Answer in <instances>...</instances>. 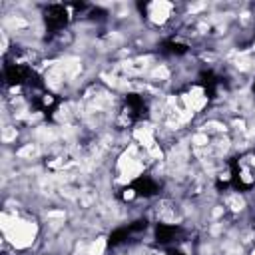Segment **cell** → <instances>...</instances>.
<instances>
[{
  "label": "cell",
  "instance_id": "1",
  "mask_svg": "<svg viewBox=\"0 0 255 255\" xmlns=\"http://www.w3.org/2000/svg\"><path fill=\"white\" fill-rule=\"evenodd\" d=\"M44 20H46V28L50 34H56L60 32L66 24H68V10L66 6L62 4H54V6H48L46 12H44Z\"/></svg>",
  "mask_w": 255,
  "mask_h": 255
},
{
  "label": "cell",
  "instance_id": "2",
  "mask_svg": "<svg viewBox=\"0 0 255 255\" xmlns=\"http://www.w3.org/2000/svg\"><path fill=\"white\" fill-rule=\"evenodd\" d=\"M124 104H126L124 116L128 118V124H133V122L145 118V110H147V108H145V102H143L141 96H137V94H128Z\"/></svg>",
  "mask_w": 255,
  "mask_h": 255
},
{
  "label": "cell",
  "instance_id": "3",
  "mask_svg": "<svg viewBox=\"0 0 255 255\" xmlns=\"http://www.w3.org/2000/svg\"><path fill=\"white\" fill-rule=\"evenodd\" d=\"M4 76H6V82L12 84V86H16V84H28V80L32 76V68H28L26 64H6Z\"/></svg>",
  "mask_w": 255,
  "mask_h": 255
},
{
  "label": "cell",
  "instance_id": "4",
  "mask_svg": "<svg viewBox=\"0 0 255 255\" xmlns=\"http://www.w3.org/2000/svg\"><path fill=\"white\" fill-rule=\"evenodd\" d=\"M131 189L135 193V197H151L159 191V185L149 177V175H139L137 179H133Z\"/></svg>",
  "mask_w": 255,
  "mask_h": 255
},
{
  "label": "cell",
  "instance_id": "5",
  "mask_svg": "<svg viewBox=\"0 0 255 255\" xmlns=\"http://www.w3.org/2000/svg\"><path fill=\"white\" fill-rule=\"evenodd\" d=\"M177 235H181V229L177 225H169V223H157L155 225L157 243H169V241L177 239Z\"/></svg>",
  "mask_w": 255,
  "mask_h": 255
},
{
  "label": "cell",
  "instance_id": "6",
  "mask_svg": "<svg viewBox=\"0 0 255 255\" xmlns=\"http://www.w3.org/2000/svg\"><path fill=\"white\" fill-rule=\"evenodd\" d=\"M199 84H201V88H203V92H205L207 98H215L217 86H219V78L211 70H203L199 74Z\"/></svg>",
  "mask_w": 255,
  "mask_h": 255
},
{
  "label": "cell",
  "instance_id": "7",
  "mask_svg": "<svg viewBox=\"0 0 255 255\" xmlns=\"http://www.w3.org/2000/svg\"><path fill=\"white\" fill-rule=\"evenodd\" d=\"M58 98L54 96V94H48V92H44L42 96H36V100H34V106L40 110V112H44V114H52L56 108H58Z\"/></svg>",
  "mask_w": 255,
  "mask_h": 255
},
{
  "label": "cell",
  "instance_id": "8",
  "mask_svg": "<svg viewBox=\"0 0 255 255\" xmlns=\"http://www.w3.org/2000/svg\"><path fill=\"white\" fill-rule=\"evenodd\" d=\"M129 235H131V231H129L128 225H126V227H118V229H114V231L108 235V245H110V247H116V245L124 243Z\"/></svg>",
  "mask_w": 255,
  "mask_h": 255
},
{
  "label": "cell",
  "instance_id": "9",
  "mask_svg": "<svg viewBox=\"0 0 255 255\" xmlns=\"http://www.w3.org/2000/svg\"><path fill=\"white\" fill-rule=\"evenodd\" d=\"M161 52L163 54H171V56H181L187 52V46L181 44V42H175V40H165L161 44Z\"/></svg>",
  "mask_w": 255,
  "mask_h": 255
},
{
  "label": "cell",
  "instance_id": "10",
  "mask_svg": "<svg viewBox=\"0 0 255 255\" xmlns=\"http://www.w3.org/2000/svg\"><path fill=\"white\" fill-rule=\"evenodd\" d=\"M128 227H129V231H131V233H137V231H143V229L147 227V221H145V219H135V221H133V223H129Z\"/></svg>",
  "mask_w": 255,
  "mask_h": 255
},
{
  "label": "cell",
  "instance_id": "11",
  "mask_svg": "<svg viewBox=\"0 0 255 255\" xmlns=\"http://www.w3.org/2000/svg\"><path fill=\"white\" fill-rule=\"evenodd\" d=\"M167 255H185V253H181L179 249H167Z\"/></svg>",
  "mask_w": 255,
  "mask_h": 255
},
{
  "label": "cell",
  "instance_id": "12",
  "mask_svg": "<svg viewBox=\"0 0 255 255\" xmlns=\"http://www.w3.org/2000/svg\"><path fill=\"white\" fill-rule=\"evenodd\" d=\"M253 92H255V84H253Z\"/></svg>",
  "mask_w": 255,
  "mask_h": 255
}]
</instances>
